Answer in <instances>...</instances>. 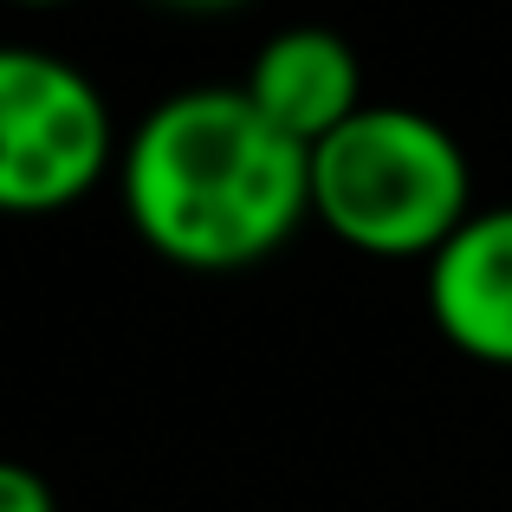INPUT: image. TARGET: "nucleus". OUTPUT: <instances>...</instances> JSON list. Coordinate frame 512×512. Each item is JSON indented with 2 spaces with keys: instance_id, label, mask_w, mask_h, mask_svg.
Segmentation results:
<instances>
[{
  "instance_id": "7ed1b4c3",
  "label": "nucleus",
  "mask_w": 512,
  "mask_h": 512,
  "mask_svg": "<svg viewBox=\"0 0 512 512\" xmlns=\"http://www.w3.org/2000/svg\"><path fill=\"white\" fill-rule=\"evenodd\" d=\"M111 104L72 59L0 46V214H59L111 169Z\"/></svg>"
},
{
  "instance_id": "f03ea898",
  "label": "nucleus",
  "mask_w": 512,
  "mask_h": 512,
  "mask_svg": "<svg viewBox=\"0 0 512 512\" xmlns=\"http://www.w3.org/2000/svg\"><path fill=\"white\" fill-rule=\"evenodd\" d=\"M312 214L357 253L435 260L474 214V169L428 111L363 104L312 150Z\"/></svg>"
},
{
  "instance_id": "f257e3e1",
  "label": "nucleus",
  "mask_w": 512,
  "mask_h": 512,
  "mask_svg": "<svg viewBox=\"0 0 512 512\" xmlns=\"http://www.w3.org/2000/svg\"><path fill=\"white\" fill-rule=\"evenodd\" d=\"M137 240L182 273H247L312 214V150L266 124L240 85L163 98L117 156Z\"/></svg>"
},
{
  "instance_id": "20e7f679",
  "label": "nucleus",
  "mask_w": 512,
  "mask_h": 512,
  "mask_svg": "<svg viewBox=\"0 0 512 512\" xmlns=\"http://www.w3.org/2000/svg\"><path fill=\"white\" fill-rule=\"evenodd\" d=\"M428 318L461 357L512 370V201L474 208L428 260Z\"/></svg>"
},
{
  "instance_id": "423d86ee",
  "label": "nucleus",
  "mask_w": 512,
  "mask_h": 512,
  "mask_svg": "<svg viewBox=\"0 0 512 512\" xmlns=\"http://www.w3.org/2000/svg\"><path fill=\"white\" fill-rule=\"evenodd\" d=\"M0 512H59V493L39 467L0 461Z\"/></svg>"
},
{
  "instance_id": "39448f33",
  "label": "nucleus",
  "mask_w": 512,
  "mask_h": 512,
  "mask_svg": "<svg viewBox=\"0 0 512 512\" xmlns=\"http://www.w3.org/2000/svg\"><path fill=\"white\" fill-rule=\"evenodd\" d=\"M253 104L266 111V124L286 130L292 143L318 150L325 137H338L350 117L363 111V65L331 26H286L253 52L247 78H240Z\"/></svg>"
}]
</instances>
